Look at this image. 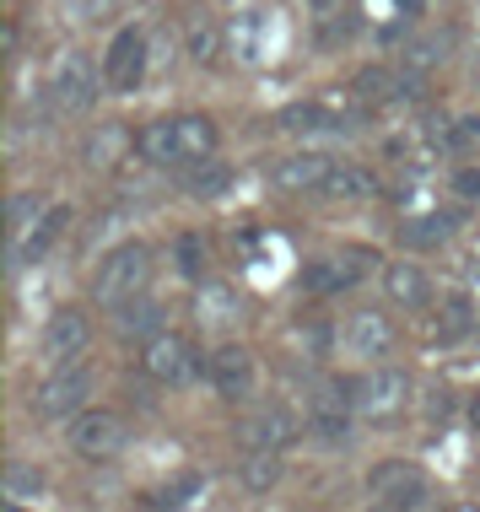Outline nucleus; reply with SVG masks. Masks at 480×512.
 Masks as SVG:
<instances>
[{
  "label": "nucleus",
  "mask_w": 480,
  "mask_h": 512,
  "mask_svg": "<svg viewBox=\"0 0 480 512\" xmlns=\"http://www.w3.org/2000/svg\"><path fill=\"white\" fill-rule=\"evenodd\" d=\"M146 281H152V254H146V243H119L98 265V275H92V297H98L103 308H119V302H130Z\"/></svg>",
  "instance_id": "nucleus-1"
},
{
  "label": "nucleus",
  "mask_w": 480,
  "mask_h": 512,
  "mask_svg": "<svg viewBox=\"0 0 480 512\" xmlns=\"http://www.w3.org/2000/svg\"><path fill=\"white\" fill-rule=\"evenodd\" d=\"M87 394H92V367L54 362V372L33 394V415L38 421H65V415H76L81 405H87Z\"/></svg>",
  "instance_id": "nucleus-2"
},
{
  "label": "nucleus",
  "mask_w": 480,
  "mask_h": 512,
  "mask_svg": "<svg viewBox=\"0 0 480 512\" xmlns=\"http://www.w3.org/2000/svg\"><path fill=\"white\" fill-rule=\"evenodd\" d=\"M49 98L60 114H87L92 103H98V71L87 65V54H76V49H65L60 60H54V71H49Z\"/></svg>",
  "instance_id": "nucleus-3"
},
{
  "label": "nucleus",
  "mask_w": 480,
  "mask_h": 512,
  "mask_svg": "<svg viewBox=\"0 0 480 512\" xmlns=\"http://www.w3.org/2000/svg\"><path fill=\"white\" fill-rule=\"evenodd\" d=\"M65 442H71V453H81V459H114L130 442V426L119 421L114 410H76Z\"/></svg>",
  "instance_id": "nucleus-4"
},
{
  "label": "nucleus",
  "mask_w": 480,
  "mask_h": 512,
  "mask_svg": "<svg viewBox=\"0 0 480 512\" xmlns=\"http://www.w3.org/2000/svg\"><path fill=\"white\" fill-rule=\"evenodd\" d=\"M367 491L389 507H432V480L421 475L410 459H389V464H373L367 475Z\"/></svg>",
  "instance_id": "nucleus-5"
},
{
  "label": "nucleus",
  "mask_w": 480,
  "mask_h": 512,
  "mask_svg": "<svg viewBox=\"0 0 480 512\" xmlns=\"http://www.w3.org/2000/svg\"><path fill=\"white\" fill-rule=\"evenodd\" d=\"M103 76H108L114 92L141 87V76H146V33L141 27H119L114 33V44H108V54H103Z\"/></svg>",
  "instance_id": "nucleus-6"
},
{
  "label": "nucleus",
  "mask_w": 480,
  "mask_h": 512,
  "mask_svg": "<svg viewBox=\"0 0 480 512\" xmlns=\"http://www.w3.org/2000/svg\"><path fill=\"white\" fill-rule=\"evenodd\" d=\"M87 335H92L87 313H81V308H60V313H49L44 335H38V356H44V362H71V356L87 351Z\"/></svg>",
  "instance_id": "nucleus-7"
},
{
  "label": "nucleus",
  "mask_w": 480,
  "mask_h": 512,
  "mask_svg": "<svg viewBox=\"0 0 480 512\" xmlns=\"http://www.w3.org/2000/svg\"><path fill=\"white\" fill-rule=\"evenodd\" d=\"M405 399H410V372L405 367H373L356 383V405L367 415H394V410H405Z\"/></svg>",
  "instance_id": "nucleus-8"
},
{
  "label": "nucleus",
  "mask_w": 480,
  "mask_h": 512,
  "mask_svg": "<svg viewBox=\"0 0 480 512\" xmlns=\"http://www.w3.org/2000/svg\"><path fill=\"white\" fill-rule=\"evenodd\" d=\"M211 389L222 394V399H249L254 394V351H243V345H222V351L211 356Z\"/></svg>",
  "instance_id": "nucleus-9"
},
{
  "label": "nucleus",
  "mask_w": 480,
  "mask_h": 512,
  "mask_svg": "<svg viewBox=\"0 0 480 512\" xmlns=\"http://www.w3.org/2000/svg\"><path fill=\"white\" fill-rule=\"evenodd\" d=\"M297 437V421L286 405H259L238 421V442L243 448H286Z\"/></svg>",
  "instance_id": "nucleus-10"
},
{
  "label": "nucleus",
  "mask_w": 480,
  "mask_h": 512,
  "mask_svg": "<svg viewBox=\"0 0 480 512\" xmlns=\"http://www.w3.org/2000/svg\"><path fill=\"white\" fill-rule=\"evenodd\" d=\"M141 362H146V372H152L157 383H189L195 378V351H189L184 335H152Z\"/></svg>",
  "instance_id": "nucleus-11"
},
{
  "label": "nucleus",
  "mask_w": 480,
  "mask_h": 512,
  "mask_svg": "<svg viewBox=\"0 0 480 512\" xmlns=\"http://www.w3.org/2000/svg\"><path fill=\"white\" fill-rule=\"evenodd\" d=\"M329 173H335V157H324V151H297V157L276 162V184L281 189H324Z\"/></svg>",
  "instance_id": "nucleus-12"
},
{
  "label": "nucleus",
  "mask_w": 480,
  "mask_h": 512,
  "mask_svg": "<svg viewBox=\"0 0 480 512\" xmlns=\"http://www.w3.org/2000/svg\"><path fill=\"white\" fill-rule=\"evenodd\" d=\"M340 345H346V356H383L389 351V318L383 313H351L346 329H340Z\"/></svg>",
  "instance_id": "nucleus-13"
},
{
  "label": "nucleus",
  "mask_w": 480,
  "mask_h": 512,
  "mask_svg": "<svg viewBox=\"0 0 480 512\" xmlns=\"http://www.w3.org/2000/svg\"><path fill=\"white\" fill-rule=\"evenodd\" d=\"M281 475H286L281 448H249V453H243V464H238V480H243V491H249V496L276 491Z\"/></svg>",
  "instance_id": "nucleus-14"
},
{
  "label": "nucleus",
  "mask_w": 480,
  "mask_h": 512,
  "mask_svg": "<svg viewBox=\"0 0 480 512\" xmlns=\"http://www.w3.org/2000/svg\"><path fill=\"white\" fill-rule=\"evenodd\" d=\"M71 227V205H49L44 221H38L33 232H27V243L22 248H11V259H22V265H33V259H44L54 243H60V232Z\"/></svg>",
  "instance_id": "nucleus-15"
},
{
  "label": "nucleus",
  "mask_w": 480,
  "mask_h": 512,
  "mask_svg": "<svg viewBox=\"0 0 480 512\" xmlns=\"http://www.w3.org/2000/svg\"><path fill=\"white\" fill-rule=\"evenodd\" d=\"M141 157L157 162V168L189 162V157H184V135H178V119H157L152 130H141Z\"/></svg>",
  "instance_id": "nucleus-16"
},
{
  "label": "nucleus",
  "mask_w": 480,
  "mask_h": 512,
  "mask_svg": "<svg viewBox=\"0 0 480 512\" xmlns=\"http://www.w3.org/2000/svg\"><path fill=\"white\" fill-rule=\"evenodd\" d=\"M383 286H389V297L400 302V308L432 302V281H427V270H416V265H389L383 270Z\"/></svg>",
  "instance_id": "nucleus-17"
},
{
  "label": "nucleus",
  "mask_w": 480,
  "mask_h": 512,
  "mask_svg": "<svg viewBox=\"0 0 480 512\" xmlns=\"http://www.w3.org/2000/svg\"><path fill=\"white\" fill-rule=\"evenodd\" d=\"M114 324H119V335H130V340L162 335V308H157V302H146V297H130V302H119Z\"/></svg>",
  "instance_id": "nucleus-18"
},
{
  "label": "nucleus",
  "mask_w": 480,
  "mask_h": 512,
  "mask_svg": "<svg viewBox=\"0 0 480 512\" xmlns=\"http://www.w3.org/2000/svg\"><path fill=\"white\" fill-rule=\"evenodd\" d=\"M178 135H184V157L200 162V157H216V119L211 114H178Z\"/></svg>",
  "instance_id": "nucleus-19"
},
{
  "label": "nucleus",
  "mask_w": 480,
  "mask_h": 512,
  "mask_svg": "<svg viewBox=\"0 0 480 512\" xmlns=\"http://www.w3.org/2000/svg\"><path fill=\"white\" fill-rule=\"evenodd\" d=\"M195 308H200L205 324H232L243 302H238V292H232L227 281H205V286H200V297H195Z\"/></svg>",
  "instance_id": "nucleus-20"
},
{
  "label": "nucleus",
  "mask_w": 480,
  "mask_h": 512,
  "mask_svg": "<svg viewBox=\"0 0 480 512\" xmlns=\"http://www.w3.org/2000/svg\"><path fill=\"white\" fill-rule=\"evenodd\" d=\"M281 130H292V135H319V130H346V119L324 114L319 103H292V108H281Z\"/></svg>",
  "instance_id": "nucleus-21"
},
{
  "label": "nucleus",
  "mask_w": 480,
  "mask_h": 512,
  "mask_svg": "<svg viewBox=\"0 0 480 512\" xmlns=\"http://www.w3.org/2000/svg\"><path fill=\"white\" fill-rule=\"evenodd\" d=\"M6 238H11V248H22L27 243V232L44 221V195H11V211H6Z\"/></svg>",
  "instance_id": "nucleus-22"
},
{
  "label": "nucleus",
  "mask_w": 480,
  "mask_h": 512,
  "mask_svg": "<svg viewBox=\"0 0 480 512\" xmlns=\"http://www.w3.org/2000/svg\"><path fill=\"white\" fill-rule=\"evenodd\" d=\"M6 496H11V502H44V496H49V475L38 464H11L6 469Z\"/></svg>",
  "instance_id": "nucleus-23"
},
{
  "label": "nucleus",
  "mask_w": 480,
  "mask_h": 512,
  "mask_svg": "<svg viewBox=\"0 0 480 512\" xmlns=\"http://www.w3.org/2000/svg\"><path fill=\"white\" fill-rule=\"evenodd\" d=\"M119 151H125V130H119V124H103V130L81 146V157H87V168H108Z\"/></svg>",
  "instance_id": "nucleus-24"
},
{
  "label": "nucleus",
  "mask_w": 480,
  "mask_h": 512,
  "mask_svg": "<svg viewBox=\"0 0 480 512\" xmlns=\"http://www.w3.org/2000/svg\"><path fill=\"white\" fill-rule=\"evenodd\" d=\"M324 189H329L335 200H362V195H373V173H362V168H335Z\"/></svg>",
  "instance_id": "nucleus-25"
},
{
  "label": "nucleus",
  "mask_w": 480,
  "mask_h": 512,
  "mask_svg": "<svg viewBox=\"0 0 480 512\" xmlns=\"http://www.w3.org/2000/svg\"><path fill=\"white\" fill-rule=\"evenodd\" d=\"M65 11H71V22L92 27V22H108L119 11V0H65Z\"/></svg>",
  "instance_id": "nucleus-26"
},
{
  "label": "nucleus",
  "mask_w": 480,
  "mask_h": 512,
  "mask_svg": "<svg viewBox=\"0 0 480 512\" xmlns=\"http://www.w3.org/2000/svg\"><path fill=\"white\" fill-rule=\"evenodd\" d=\"M178 275H184V281H200V270H205V248H200V238L195 232H189V238H178Z\"/></svg>",
  "instance_id": "nucleus-27"
},
{
  "label": "nucleus",
  "mask_w": 480,
  "mask_h": 512,
  "mask_svg": "<svg viewBox=\"0 0 480 512\" xmlns=\"http://www.w3.org/2000/svg\"><path fill=\"white\" fill-rule=\"evenodd\" d=\"M346 281H356V275L351 270H335V265H308V275H303L308 292H329V286H346Z\"/></svg>",
  "instance_id": "nucleus-28"
},
{
  "label": "nucleus",
  "mask_w": 480,
  "mask_h": 512,
  "mask_svg": "<svg viewBox=\"0 0 480 512\" xmlns=\"http://www.w3.org/2000/svg\"><path fill=\"white\" fill-rule=\"evenodd\" d=\"M200 486H205L200 475H178L173 486H168V491L157 496V502H162V507H184V502H195V496H200Z\"/></svg>",
  "instance_id": "nucleus-29"
},
{
  "label": "nucleus",
  "mask_w": 480,
  "mask_h": 512,
  "mask_svg": "<svg viewBox=\"0 0 480 512\" xmlns=\"http://www.w3.org/2000/svg\"><path fill=\"white\" fill-rule=\"evenodd\" d=\"M189 189H195V195H205V200H211V195H227V168L195 173V178H189Z\"/></svg>",
  "instance_id": "nucleus-30"
},
{
  "label": "nucleus",
  "mask_w": 480,
  "mask_h": 512,
  "mask_svg": "<svg viewBox=\"0 0 480 512\" xmlns=\"http://www.w3.org/2000/svg\"><path fill=\"white\" fill-rule=\"evenodd\" d=\"M454 189H459V195H470V200H480V168H459Z\"/></svg>",
  "instance_id": "nucleus-31"
},
{
  "label": "nucleus",
  "mask_w": 480,
  "mask_h": 512,
  "mask_svg": "<svg viewBox=\"0 0 480 512\" xmlns=\"http://www.w3.org/2000/svg\"><path fill=\"white\" fill-rule=\"evenodd\" d=\"M470 426H475V432H480V394L470 399Z\"/></svg>",
  "instance_id": "nucleus-32"
},
{
  "label": "nucleus",
  "mask_w": 480,
  "mask_h": 512,
  "mask_svg": "<svg viewBox=\"0 0 480 512\" xmlns=\"http://www.w3.org/2000/svg\"><path fill=\"white\" fill-rule=\"evenodd\" d=\"M470 130H475V135H480V119H470Z\"/></svg>",
  "instance_id": "nucleus-33"
},
{
  "label": "nucleus",
  "mask_w": 480,
  "mask_h": 512,
  "mask_svg": "<svg viewBox=\"0 0 480 512\" xmlns=\"http://www.w3.org/2000/svg\"><path fill=\"white\" fill-rule=\"evenodd\" d=\"M405 6H410V11H416V6H421V0H405Z\"/></svg>",
  "instance_id": "nucleus-34"
},
{
  "label": "nucleus",
  "mask_w": 480,
  "mask_h": 512,
  "mask_svg": "<svg viewBox=\"0 0 480 512\" xmlns=\"http://www.w3.org/2000/svg\"><path fill=\"white\" fill-rule=\"evenodd\" d=\"M313 6H329V0H313Z\"/></svg>",
  "instance_id": "nucleus-35"
}]
</instances>
